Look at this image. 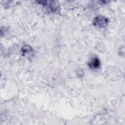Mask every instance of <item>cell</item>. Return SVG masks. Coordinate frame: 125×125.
<instances>
[{
  "mask_svg": "<svg viewBox=\"0 0 125 125\" xmlns=\"http://www.w3.org/2000/svg\"><path fill=\"white\" fill-rule=\"evenodd\" d=\"M100 65V61L98 58L94 57L89 62V67L93 69L98 68Z\"/></svg>",
  "mask_w": 125,
  "mask_h": 125,
  "instance_id": "2",
  "label": "cell"
},
{
  "mask_svg": "<svg viewBox=\"0 0 125 125\" xmlns=\"http://www.w3.org/2000/svg\"><path fill=\"white\" fill-rule=\"evenodd\" d=\"M106 20L105 18L103 17H98L96 18L94 21V24H96L98 26L103 27L104 25L106 24Z\"/></svg>",
  "mask_w": 125,
  "mask_h": 125,
  "instance_id": "1",
  "label": "cell"
}]
</instances>
